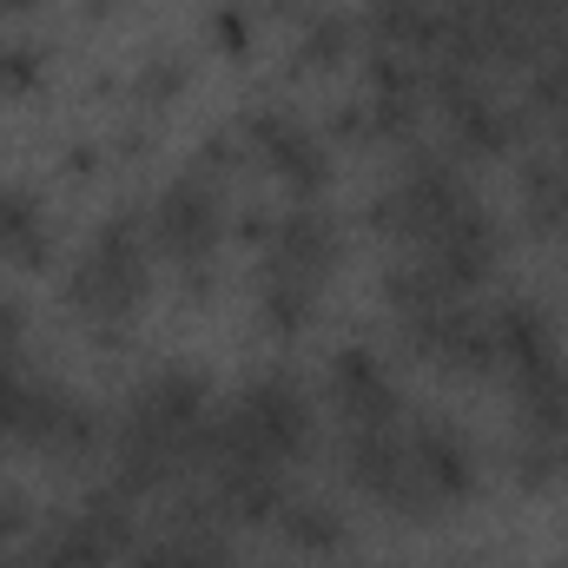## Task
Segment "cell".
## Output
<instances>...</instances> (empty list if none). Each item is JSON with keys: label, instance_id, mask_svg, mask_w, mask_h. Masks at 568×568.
Returning <instances> with one entry per match:
<instances>
[{"label": "cell", "instance_id": "obj_1", "mask_svg": "<svg viewBox=\"0 0 568 568\" xmlns=\"http://www.w3.org/2000/svg\"><path fill=\"white\" fill-rule=\"evenodd\" d=\"M152 252H159V239H152V205L126 199V205H113V212L93 225L87 252L73 258V272H67V304L100 331V344H113V337L126 331V317L140 311L145 278H152Z\"/></svg>", "mask_w": 568, "mask_h": 568}, {"label": "cell", "instance_id": "obj_2", "mask_svg": "<svg viewBox=\"0 0 568 568\" xmlns=\"http://www.w3.org/2000/svg\"><path fill=\"white\" fill-rule=\"evenodd\" d=\"M317 436V410H311V390L297 371L284 364H265L239 384L232 404L212 410V443L232 449V456H252V463H272V469H291Z\"/></svg>", "mask_w": 568, "mask_h": 568}, {"label": "cell", "instance_id": "obj_3", "mask_svg": "<svg viewBox=\"0 0 568 568\" xmlns=\"http://www.w3.org/2000/svg\"><path fill=\"white\" fill-rule=\"evenodd\" d=\"M476 192H469V172H463V159L449 152V145H404V165H397V179L390 185H377L371 192V205H364V225L384 239V245H397V252H417L429 232L449 219V212H463Z\"/></svg>", "mask_w": 568, "mask_h": 568}, {"label": "cell", "instance_id": "obj_4", "mask_svg": "<svg viewBox=\"0 0 568 568\" xmlns=\"http://www.w3.org/2000/svg\"><path fill=\"white\" fill-rule=\"evenodd\" d=\"M225 232H232V212H225V192H219L212 172L185 165V172H172V179L159 185V199H152V239H159V252L179 265V278H185L192 297H205L212 278H219V245H225Z\"/></svg>", "mask_w": 568, "mask_h": 568}, {"label": "cell", "instance_id": "obj_5", "mask_svg": "<svg viewBox=\"0 0 568 568\" xmlns=\"http://www.w3.org/2000/svg\"><path fill=\"white\" fill-rule=\"evenodd\" d=\"M232 133H239V145H245L252 165H265L272 179H284L291 199H324V192H331V145L317 140L291 106L265 100V106L239 113Z\"/></svg>", "mask_w": 568, "mask_h": 568}, {"label": "cell", "instance_id": "obj_6", "mask_svg": "<svg viewBox=\"0 0 568 568\" xmlns=\"http://www.w3.org/2000/svg\"><path fill=\"white\" fill-rule=\"evenodd\" d=\"M225 516L205 496V483H179L165 503V523L140 529V542L126 549V568H232L225 549Z\"/></svg>", "mask_w": 568, "mask_h": 568}, {"label": "cell", "instance_id": "obj_7", "mask_svg": "<svg viewBox=\"0 0 568 568\" xmlns=\"http://www.w3.org/2000/svg\"><path fill=\"white\" fill-rule=\"evenodd\" d=\"M404 449H410V476H417V489H424V503L436 516H449L456 503L476 496L483 463H476V443H469V429L456 424V417H443V410H410Z\"/></svg>", "mask_w": 568, "mask_h": 568}, {"label": "cell", "instance_id": "obj_8", "mask_svg": "<svg viewBox=\"0 0 568 568\" xmlns=\"http://www.w3.org/2000/svg\"><path fill=\"white\" fill-rule=\"evenodd\" d=\"M324 390H331L337 429H377V424H404L410 417L404 384L390 377V364L371 344H337L331 364H324Z\"/></svg>", "mask_w": 568, "mask_h": 568}, {"label": "cell", "instance_id": "obj_9", "mask_svg": "<svg viewBox=\"0 0 568 568\" xmlns=\"http://www.w3.org/2000/svg\"><path fill=\"white\" fill-rule=\"evenodd\" d=\"M410 258H424L449 291H463V297H469L476 284L496 272V258H503V225H496V212H489L483 199H469L463 212H449V219L429 232Z\"/></svg>", "mask_w": 568, "mask_h": 568}, {"label": "cell", "instance_id": "obj_10", "mask_svg": "<svg viewBox=\"0 0 568 568\" xmlns=\"http://www.w3.org/2000/svg\"><path fill=\"white\" fill-rule=\"evenodd\" d=\"M436 113H443V133H449V152L456 159H503V152H516L523 133H529V106L503 100L489 80L456 87L449 100H436Z\"/></svg>", "mask_w": 568, "mask_h": 568}, {"label": "cell", "instance_id": "obj_11", "mask_svg": "<svg viewBox=\"0 0 568 568\" xmlns=\"http://www.w3.org/2000/svg\"><path fill=\"white\" fill-rule=\"evenodd\" d=\"M344 265V225L337 212H324L317 199H297L272 219V239H265V272H291L304 284H324Z\"/></svg>", "mask_w": 568, "mask_h": 568}, {"label": "cell", "instance_id": "obj_12", "mask_svg": "<svg viewBox=\"0 0 568 568\" xmlns=\"http://www.w3.org/2000/svg\"><path fill=\"white\" fill-rule=\"evenodd\" d=\"M67 404H73V390L53 371H40V364L7 371L0 377V449H40L47 456V443H53L60 417H67Z\"/></svg>", "mask_w": 568, "mask_h": 568}, {"label": "cell", "instance_id": "obj_13", "mask_svg": "<svg viewBox=\"0 0 568 568\" xmlns=\"http://www.w3.org/2000/svg\"><path fill=\"white\" fill-rule=\"evenodd\" d=\"M489 331H496V371H509V377L542 371L549 357H562L556 311L536 304V297H503V304H489Z\"/></svg>", "mask_w": 568, "mask_h": 568}, {"label": "cell", "instance_id": "obj_14", "mask_svg": "<svg viewBox=\"0 0 568 568\" xmlns=\"http://www.w3.org/2000/svg\"><path fill=\"white\" fill-rule=\"evenodd\" d=\"M436 27H443V0H364L357 7V33L384 53H410L436 60Z\"/></svg>", "mask_w": 568, "mask_h": 568}, {"label": "cell", "instance_id": "obj_15", "mask_svg": "<svg viewBox=\"0 0 568 568\" xmlns=\"http://www.w3.org/2000/svg\"><path fill=\"white\" fill-rule=\"evenodd\" d=\"M27 568H120V549L80 516V509H67V516H53V523H40L33 536H27Z\"/></svg>", "mask_w": 568, "mask_h": 568}, {"label": "cell", "instance_id": "obj_16", "mask_svg": "<svg viewBox=\"0 0 568 568\" xmlns=\"http://www.w3.org/2000/svg\"><path fill=\"white\" fill-rule=\"evenodd\" d=\"M509 397H516V436H568V357L509 377Z\"/></svg>", "mask_w": 568, "mask_h": 568}, {"label": "cell", "instance_id": "obj_17", "mask_svg": "<svg viewBox=\"0 0 568 568\" xmlns=\"http://www.w3.org/2000/svg\"><path fill=\"white\" fill-rule=\"evenodd\" d=\"M291 33H297V40H291V67H297V73H337V60L364 40V33H357V7H324V0H317Z\"/></svg>", "mask_w": 568, "mask_h": 568}, {"label": "cell", "instance_id": "obj_18", "mask_svg": "<svg viewBox=\"0 0 568 568\" xmlns=\"http://www.w3.org/2000/svg\"><path fill=\"white\" fill-rule=\"evenodd\" d=\"M0 252L13 265H47L53 258V225H47V199L33 185H0Z\"/></svg>", "mask_w": 568, "mask_h": 568}, {"label": "cell", "instance_id": "obj_19", "mask_svg": "<svg viewBox=\"0 0 568 568\" xmlns=\"http://www.w3.org/2000/svg\"><path fill=\"white\" fill-rule=\"evenodd\" d=\"M272 529H278L291 549H304V556H331V549H344V536H351V529H344V516H337V503L304 496V489H284Z\"/></svg>", "mask_w": 568, "mask_h": 568}, {"label": "cell", "instance_id": "obj_20", "mask_svg": "<svg viewBox=\"0 0 568 568\" xmlns=\"http://www.w3.org/2000/svg\"><path fill=\"white\" fill-rule=\"evenodd\" d=\"M523 219L536 232H568V159L542 152L523 165Z\"/></svg>", "mask_w": 568, "mask_h": 568}, {"label": "cell", "instance_id": "obj_21", "mask_svg": "<svg viewBox=\"0 0 568 568\" xmlns=\"http://www.w3.org/2000/svg\"><path fill=\"white\" fill-rule=\"evenodd\" d=\"M311 317H317V284L291 278V272H265V284H258V324L272 337H304Z\"/></svg>", "mask_w": 568, "mask_h": 568}, {"label": "cell", "instance_id": "obj_22", "mask_svg": "<svg viewBox=\"0 0 568 568\" xmlns=\"http://www.w3.org/2000/svg\"><path fill=\"white\" fill-rule=\"evenodd\" d=\"M133 503H140V496H133V489H120V483L106 476V483H93V489L80 496V516H87V523L120 549V556H126V549L140 542V509H133Z\"/></svg>", "mask_w": 568, "mask_h": 568}, {"label": "cell", "instance_id": "obj_23", "mask_svg": "<svg viewBox=\"0 0 568 568\" xmlns=\"http://www.w3.org/2000/svg\"><path fill=\"white\" fill-rule=\"evenodd\" d=\"M509 476L523 489H549L568 476V436H516L509 443Z\"/></svg>", "mask_w": 568, "mask_h": 568}, {"label": "cell", "instance_id": "obj_24", "mask_svg": "<svg viewBox=\"0 0 568 568\" xmlns=\"http://www.w3.org/2000/svg\"><path fill=\"white\" fill-rule=\"evenodd\" d=\"M93 449H106V417L73 397L67 417H60V429H53V443H47V456H53V463H87Z\"/></svg>", "mask_w": 568, "mask_h": 568}, {"label": "cell", "instance_id": "obj_25", "mask_svg": "<svg viewBox=\"0 0 568 568\" xmlns=\"http://www.w3.org/2000/svg\"><path fill=\"white\" fill-rule=\"evenodd\" d=\"M47 73V47L40 40H0V93H33Z\"/></svg>", "mask_w": 568, "mask_h": 568}, {"label": "cell", "instance_id": "obj_26", "mask_svg": "<svg viewBox=\"0 0 568 568\" xmlns=\"http://www.w3.org/2000/svg\"><path fill=\"white\" fill-rule=\"evenodd\" d=\"M185 93V60L179 53H152L140 73H133V100L140 106H165V100H179Z\"/></svg>", "mask_w": 568, "mask_h": 568}, {"label": "cell", "instance_id": "obj_27", "mask_svg": "<svg viewBox=\"0 0 568 568\" xmlns=\"http://www.w3.org/2000/svg\"><path fill=\"white\" fill-rule=\"evenodd\" d=\"M252 33H258V7H252V0H219V7H212V40H219V53L245 60V53H252Z\"/></svg>", "mask_w": 568, "mask_h": 568}, {"label": "cell", "instance_id": "obj_28", "mask_svg": "<svg viewBox=\"0 0 568 568\" xmlns=\"http://www.w3.org/2000/svg\"><path fill=\"white\" fill-rule=\"evenodd\" d=\"M27 364V304L20 297H0V377Z\"/></svg>", "mask_w": 568, "mask_h": 568}, {"label": "cell", "instance_id": "obj_29", "mask_svg": "<svg viewBox=\"0 0 568 568\" xmlns=\"http://www.w3.org/2000/svg\"><path fill=\"white\" fill-rule=\"evenodd\" d=\"M331 140L364 145V140H371V106H364V100H344V106H331Z\"/></svg>", "mask_w": 568, "mask_h": 568}, {"label": "cell", "instance_id": "obj_30", "mask_svg": "<svg viewBox=\"0 0 568 568\" xmlns=\"http://www.w3.org/2000/svg\"><path fill=\"white\" fill-rule=\"evenodd\" d=\"M33 529V509L20 503V489H0V542H20Z\"/></svg>", "mask_w": 568, "mask_h": 568}, {"label": "cell", "instance_id": "obj_31", "mask_svg": "<svg viewBox=\"0 0 568 568\" xmlns=\"http://www.w3.org/2000/svg\"><path fill=\"white\" fill-rule=\"evenodd\" d=\"M311 7H317V0H265V13H272V20H291V27H297Z\"/></svg>", "mask_w": 568, "mask_h": 568}, {"label": "cell", "instance_id": "obj_32", "mask_svg": "<svg viewBox=\"0 0 568 568\" xmlns=\"http://www.w3.org/2000/svg\"><path fill=\"white\" fill-rule=\"evenodd\" d=\"M40 0H0V13H33Z\"/></svg>", "mask_w": 568, "mask_h": 568}, {"label": "cell", "instance_id": "obj_33", "mask_svg": "<svg viewBox=\"0 0 568 568\" xmlns=\"http://www.w3.org/2000/svg\"><path fill=\"white\" fill-rule=\"evenodd\" d=\"M0 568H27V556H0Z\"/></svg>", "mask_w": 568, "mask_h": 568}, {"label": "cell", "instance_id": "obj_34", "mask_svg": "<svg viewBox=\"0 0 568 568\" xmlns=\"http://www.w3.org/2000/svg\"><path fill=\"white\" fill-rule=\"evenodd\" d=\"M562 568H568V562H562Z\"/></svg>", "mask_w": 568, "mask_h": 568}]
</instances>
